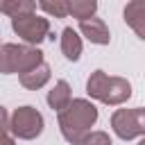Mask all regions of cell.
Here are the masks:
<instances>
[{"mask_svg": "<svg viewBox=\"0 0 145 145\" xmlns=\"http://www.w3.org/2000/svg\"><path fill=\"white\" fill-rule=\"evenodd\" d=\"M97 106L86 97H72L70 104L59 111V131L70 145H82V140L93 131L91 127L97 122Z\"/></svg>", "mask_w": 145, "mask_h": 145, "instance_id": "6da1fadb", "label": "cell"}, {"mask_svg": "<svg viewBox=\"0 0 145 145\" xmlns=\"http://www.w3.org/2000/svg\"><path fill=\"white\" fill-rule=\"evenodd\" d=\"M86 93L88 97L109 104V106H120L131 97V84L127 77L120 75H106L104 70H93L91 77L86 79Z\"/></svg>", "mask_w": 145, "mask_h": 145, "instance_id": "7a4b0ae2", "label": "cell"}, {"mask_svg": "<svg viewBox=\"0 0 145 145\" xmlns=\"http://www.w3.org/2000/svg\"><path fill=\"white\" fill-rule=\"evenodd\" d=\"M43 52L25 43H2L0 48V72L2 75H23L39 63H43Z\"/></svg>", "mask_w": 145, "mask_h": 145, "instance_id": "3957f363", "label": "cell"}, {"mask_svg": "<svg viewBox=\"0 0 145 145\" xmlns=\"http://www.w3.org/2000/svg\"><path fill=\"white\" fill-rule=\"evenodd\" d=\"M43 127H45V120L41 111L34 109L32 104H23L14 109V113L9 116V131L14 134V138L34 140L36 136L43 134Z\"/></svg>", "mask_w": 145, "mask_h": 145, "instance_id": "277c9868", "label": "cell"}, {"mask_svg": "<svg viewBox=\"0 0 145 145\" xmlns=\"http://www.w3.org/2000/svg\"><path fill=\"white\" fill-rule=\"evenodd\" d=\"M11 29L16 36H20L25 41V45L36 48L39 43H43L50 34V20L45 16H39L36 11L32 14H23L11 18Z\"/></svg>", "mask_w": 145, "mask_h": 145, "instance_id": "5b68a950", "label": "cell"}, {"mask_svg": "<svg viewBox=\"0 0 145 145\" xmlns=\"http://www.w3.org/2000/svg\"><path fill=\"white\" fill-rule=\"evenodd\" d=\"M111 129L122 140H134L145 134V109H116L111 113Z\"/></svg>", "mask_w": 145, "mask_h": 145, "instance_id": "8992f818", "label": "cell"}, {"mask_svg": "<svg viewBox=\"0 0 145 145\" xmlns=\"http://www.w3.org/2000/svg\"><path fill=\"white\" fill-rule=\"evenodd\" d=\"M122 20L134 29L138 39L145 41V0H131L122 9Z\"/></svg>", "mask_w": 145, "mask_h": 145, "instance_id": "52a82bcc", "label": "cell"}, {"mask_svg": "<svg viewBox=\"0 0 145 145\" xmlns=\"http://www.w3.org/2000/svg\"><path fill=\"white\" fill-rule=\"evenodd\" d=\"M79 32L95 45H109V41H111V32H109L106 23L102 18H97V16L88 18V20H82L79 23Z\"/></svg>", "mask_w": 145, "mask_h": 145, "instance_id": "ba28073f", "label": "cell"}, {"mask_svg": "<svg viewBox=\"0 0 145 145\" xmlns=\"http://www.w3.org/2000/svg\"><path fill=\"white\" fill-rule=\"evenodd\" d=\"M50 75H52V72H50V66L43 61V63H39L36 68L18 75V82H20V86L27 88V91H39V88H43V86L50 82Z\"/></svg>", "mask_w": 145, "mask_h": 145, "instance_id": "9c48e42d", "label": "cell"}, {"mask_svg": "<svg viewBox=\"0 0 145 145\" xmlns=\"http://www.w3.org/2000/svg\"><path fill=\"white\" fill-rule=\"evenodd\" d=\"M48 104H50V109H54V111H63L68 104H70V100H72V93H70V84L66 82V79H59V82H54V86L48 91Z\"/></svg>", "mask_w": 145, "mask_h": 145, "instance_id": "30bf717a", "label": "cell"}, {"mask_svg": "<svg viewBox=\"0 0 145 145\" xmlns=\"http://www.w3.org/2000/svg\"><path fill=\"white\" fill-rule=\"evenodd\" d=\"M61 52L68 61H77L82 57V36L72 27H63L61 32Z\"/></svg>", "mask_w": 145, "mask_h": 145, "instance_id": "8fae6325", "label": "cell"}, {"mask_svg": "<svg viewBox=\"0 0 145 145\" xmlns=\"http://www.w3.org/2000/svg\"><path fill=\"white\" fill-rule=\"evenodd\" d=\"M95 11H97V2L95 0H68V16L77 18L79 23L93 18Z\"/></svg>", "mask_w": 145, "mask_h": 145, "instance_id": "7c38bea8", "label": "cell"}, {"mask_svg": "<svg viewBox=\"0 0 145 145\" xmlns=\"http://www.w3.org/2000/svg\"><path fill=\"white\" fill-rule=\"evenodd\" d=\"M32 11H36L34 0H0V14H7L9 18L32 14Z\"/></svg>", "mask_w": 145, "mask_h": 145, "instance_id": "4fadbf2b", "label": "cell"}, {"mask_svg": "<svg viewBox=\"0 0 145 145\" xmlns=\"http://www.w3.org/2000/svg\"><path fill=\"white\" fill-rule=\"evenodd\" d=\"M39 9H43L48 16H54V18H66L68 16V0H41L36 2Z\"/></svg>", "mask_w": 145, "mask_h": 145, "instance_id": "5bb4252c", "label": "cell"}, {"mask_svg": "<svg viewBox=\"0 0 145 145\" xmlns=\"http://www.w3.org/2000/svg\"><path fill=\"white\" fill-rule=\"evenodd\" d=\"M82 145H113V140H111V136H109L106 131L95 129V131H91V134L82 140Z\"/></svg>", "mask_w": 145, "mask_h": 145, "instance_id": "9a60e30c", "label": "cell"}, {"mask_svg": "<svg viewBox=\"0 0 145 145\" xmlns=\"http://www.w3.org/2000/svg\"><path fill=\"white\" fill-rule=\"evenodd\" d=\"M7 129H9V113L0 104V134H7Z\"/></svg>", "mask_w": 145, "mask_h": 145, "instance_id": "2e32d148", "label": "cell"}, {"mask_svg": "<svg viewBox=\"0 0 145 145\" xmlns=\"http://www.w3.org/2000/svg\"><path fill=\"white\" fill-rule=\"evenodd\" d=\"M0 145H16V143H14V136H9V134H0Z\"/></svg>", "mask_w": 145, "mask_h": 145, "instance_id": "e0dca14e", "label": "cell"}, {"mask_svg": "<svg viewBox=\"0 0 145 145\" xmlns=\"http://www.w3.org/2000/svg\"><path fill=\"white\" fill-rule=\"evenodd\" d=\"M136 145H145V138H143V140H138V143H136Z\"/></svg>", "mask_w": 145, "mask_h": 145, "instance_id": "ac0fdd59", "label": "cell"}, {"mask_svg": "<svg viewBox=\"0 0 145 145\" xmlns=\"http://www.w3.org/2000/svg\"><path fill=\"white\" fill-rule=\"evenodd\" d=\"M0 48H2V43H0Z\"/></svg>", "mask_w": 145, "mask_h": 145, "instance_id": "d6986e66", "label": "cell"}]
</instances>
